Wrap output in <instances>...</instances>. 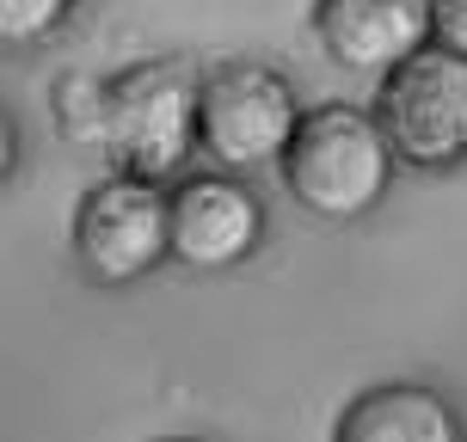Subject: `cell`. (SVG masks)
Segmentation results:
<instances>
[{
    "label": "cell",
    "mask_w": 467,
    "mask_h": 442,
    "mask_svg": "<svg viewBox=\"0 0 467 442\" xmlns=\"http://www.w3.org/2000/svg\"><path fill=\"white\" fill-rule=\"evenodd\" d=\"M49 111H56V123H62L68 141H80V148H105V80L62 74L56 93H49Z\"/></svg>",
    "instance_id": "9c48e42d"
},
{
    "label": "cell",
    "mask_w": 467,
    "mask_h": 442,
    "mask_svg": "<svg viewBox=\"0 0 467 442\" xmlns=\"http://www.w3.org/2000/svg\"><path fill=\"white\" fill-rule=\"evenodd\" d=\"M431 44L467 56V0H431Z\"/></svg>",
    "instance_id": "8fae6325"
},
{
    "label": "cell",
    "mask_w": 467,
    "mask_h": 442,
    "mask_svg": "<svg viewBox=\"0 0 467 442\" xmlns=\"http://www.w3.org/2000/svg\"><path fill=\"white\" fill-rule=\"evenodd\" d=\"M13 160H19V129H13V117H6V105H0V185H6Z\"/></svg>",
    "instance_id": "7c38bea8"
},
{
    "label": "cell",
    "mask_w": 467,
    "mask_h": 442,
    "mask_svg": "<svg viewBox=\"0 0 467 442\" xmlns=\"http://www.w3.org/2000/svg\"><path fill=\"white\" fill-rule=\"evenodd\" d=\"M105 154L136 179H172L197 154V68L136 62L105 80Z\"/></svg>",
    "instance_id": "7a4b0ae2"
},
{
    "label": "cell",
    "mask_w": 467,
    "mask_h": 442,
    "mask_svg": "<svg viewBox=\"0 0 467 442\" xmlns=\"http://www.w3.org/2000/svg\"><path fill=\"white\" fill-rule=\"evenodd\" d=\"M314 31L338 68L381 80L431 44V0H314Z\"/></svg>",
    "instance_id": "52a82bcc"
},
{
    "label": "cell",
    "mask_w": 467,
    "mask_h": 442,
    "mask_svg": "<svg viewBox=\"0 0 467 442\" xmlns=\"http://www.w3.org/2000/svg\"><path fill=\"white\" fill-rule=\"evenodd\" d=\"M74 0H0V49L44 44L56 25L68 19Z\"/></svg>",
    "instance_id": "30bf717a"
},
{
    "label": "cell",
    "mask_w": 467,
    "mask_h": 442,
    "mask_svg": "<svg viewBox=\"0 0 467 442\" xmlns=\"http://www.w3.org/2000/svg\"><path fill=\"white\" fill-rule=\"evenodd\" d=\"M265 240L258 197L228 172H203L166 197V258L185 271H234L246 264Z\"/></svg>",
    "instance_id": "8992f818"
},
{
    "label": "cell",
    "mask_w": 467,
    "mask_h": 442,
    "mask_svg": "<svg viewBox=\"0 0 467 442\" xmlns=\"http://www.w3.org/2000/svg\"><path fill=\"white\" fill-rule=\"evenodd\" d=\"M296 93L283 87V74L258 62H222L197 74V148L228 172H265L283 160V148L296 136Z\"/></svg>",
    "instance_id": "277c9868"
},
{
    "label": "cell",
    "mask_w": 467,
    "mask_h": 442,
    "mask_svg": "<svg viewBox=\"0 0 467 442\" xmlns=\"http://www.w3.org/2000/svg\"><path fill=\"white\" fill-rule=\"evenodd\" d=\"M277 166L289 197L320 221H363L394 185V141L381 136L375 111L320 105L296 123Z\"/></svg>",
    "instance_id": "6da1fadb"
},
{
    "label": "cell",
    "mask_w": 467,
    "mask_h": 442,
    "mask_svg": "<svg viewBox=\"0 0 467 442\" xmlns=\"http://www.w3.org/2000/svg\"><path fill=\"white\" fill-rule=\"evenodd\" d=\"M462 424L449 412L443 394L394 381V387H369V394L338 418V442H455Z\"/></svg>",
    "instance_id": "ba28073f"
},
{
    "label": "cell",
    "mask_w": 467,
    "mask_h": 442,
    "mask_svg": "<svg viewBox=\"0 0 467 442\" xmlns=\"http://www.w3.org/2000/svg\"><path fill=\"white\" fill-rule=\"evenodd\" d=\"M375 123L400 160L443 172L467 160V56L443 44L412 49L400 68L381 74Z\"/></svg>",
    "instance_id": "3957f363"
},
{
    "label": "cell",
    "mask_w": 467,
    "mask_h": 442,
    "mask_svg": "<svg viewBox=\"0 0 467 442\" xmlns=\"http://www.w3.org/2000/svg\"><path fill=\"white\" fill-rule=\"evenodd\" d=\"M74 258L99 283H136L166 258V190L161 179L117 172L74 210Z\"/></svg>",
    "instance_id": "5b68a950"
}]
</instances>
